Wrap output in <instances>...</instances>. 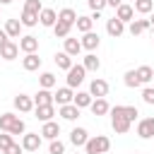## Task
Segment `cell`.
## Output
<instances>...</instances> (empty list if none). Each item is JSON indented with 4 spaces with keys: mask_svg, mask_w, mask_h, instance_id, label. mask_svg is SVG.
<instances>
[{
    "mask_svg": "<svg viewBox=\"0 0 154 154\" xmlns=\"http://www.w3.org/2000/svg\"><path fill=\"white\" fill-rule=\"evenodd\" d=\"M87 154H106L111 149V140L106 135H96V137H89L87 144H84Z\"/></svg>",
    "mask_w": 154,
    "mask_h": 154,
    "instance_id": "cell-1",
    "label": "cell"
},
{
    "mask_svg": "<svg viewBox=\"0 0 154 154\" xmlns=\"http://www.w3.org/2000/svg\"><path fill=\"white\" fill-rule=\"evenodd\" d=\"M108 113H111V125H113V130H116L118 135H125V132L130 130V120L120 113V106H113Z\"/></svg>",
    "mask_w": 154,
    "mask_h": 154,
    "instance_id": "cell-2",
    "label": "cell"
},
{
    "mask_svg": "<svg viewBox=\"0 0 154 154\" xmlns=\"http://www.w3.org/2000/svg\"><path fill=\"white\" fill-rule=\"evenodd\" d=\"M84 75H87L84 65H72V67L67 70V87H70V89H72V87H79V84L84 82Z\"/></svg>",
    "mask_w": 154,
    "mask_h": 154,
    "instance_id": "cell-3",
    "label": "cell"
},
{
    "mask_svg": "<svg viewBox=\"0 0 154 154\" xmlns=\"http://www.w3.org/2000/svg\"><path fill=\"white\" fill-rule=\"evenodd\" d=\"M89 94L91 96H96V99H103L106 94H108V82L106 79H91V84H89Z\"/></svg>",
    "mask_w": 154,
    "mask_h": 154,
    "instance_id": "cell-4",
    "label": "cell"
},
{
    "mask_svg": "<svg viewBox=\"0 0 154 154\" xmlns=\"http://www.w3.org/2000/svg\"><path fill=\"white\" fill-rule=\"evenodd\" d=\"M38 147H41V135L26 132V135L22 137V149H26V152H38Z\"/></svg>",
    "mask_w": 154,
    "mask_h": 154,
    "instance_id": "cell-5",
    "label": "cell"
},
{
    "mask_svg": "<svg viewBox=\"0 0 154 154\" xmlns=\"http://www.w3.org/2000/svg\"><path fill=\"white\" fill-rule=\"evenodd\" d=\"M58 135H60V125L55 120L43 123V128H41V137L43 140H58Z\"/></svg>",
    "mask_w": 154,
    "mask_h": 154,
    "instance_id": "cell-6",
    "label": "cell"
},
{
    "mask_svg": "<svg viewBox=\"0 0 154 154\" xmlns=\"http://www.w3.org/2000/svg\"><path fill=\"white\" fill-rule=\"evenodd\" d=\"M137 135H140L142 140L154 137V118H144V120H140V125H137Z\"/></svg>",
    "mask_w": 154,
    "mask_h": 154,
    "instance_id": "cell-7",
    "label": "cell"
},
{
    "mask_svg": "<svg viewBox=\"0 0 154 154\" xmlns=\"http://www.w3.org/2000/svg\"><path fill=\"white\" fill-rule=\"evenodd\" d=\"M106 31H108L113 38H118V36H123V31H125V24H123L118 17H111V19L106 22Z\"/></svg>",
    "mask_w": 154,
    "mask_h": 154,
    "instance_id": "cell-8",
    "label": "cell"
},
{
    "mask_svg": "<svg viewBox=\"0 0 154 154\" xmlns=\"http://www.w3.org/2000/svg\"><path fill=\"white\" fill-rule=\"evenodd\" d=\"M72 89L70 87H63V89H58L55 94H53V103H58V106H65V103H72Z\"/></svg>",
    "mask_w": 154,
    "mask_h": 154,
    "instance_id": "cell-9",
    "label": "cell"
},
{
    "mask_svg": "<svg viewBox=\"0 0 154 154\" xmlns=\"http://www.w3.org/2000/svg\"><path fill=\"white\" fill-rule=\"evenodd\" d=\"M87 140H89V132H87L84 128H72V132H70V142H72L75 147H84Z\"/></svg>",
    "mask_w": 154,
    "mask_h": 154,
    "instance_id": "cell-10",
    "label": "cell"
},
{
    "mask_svg": "<svg viewBox=\"0 0 154 154\" xmlns=\"http://www.w3.org/2000/svg\"><path fill=\"white\" fill-rule=\"evenodd\" d=\"M82 48H87V51H96L99 48V43H101V38H99V34H94V31H87L84 36H82Z\"/></svg>",
    "mask_w": 154,
    "mask_h": 154,
    "instance_id": "cell-11",
    "label": "cell"
},
{
    "mask_svg": "<svg viewBox=\"0 0 154 154\" xmlns=\"http://www.w3.org/2000/svg\"><path fill=\"white\" fill-rule=\"evenodd\" d=\"M17 46H19V51H24V53H36V51H38V38H36V36H22V41H19Z\"/></svg>",
    "mask_w": 154,
    "mask_h": 154,
    "instance_id": "cell-12",
    "label": "cell"
},
{
    "mask_svg": "<svg viewBox=\"0 0 154 154\" xmlns=\"http://www.w3.org/2000/svg\"><path fill=\"white\" fill-rule=\"evenodd\" d=\"M22 67H24L26 72H34V70L41 67V58H38L36 53H26V55L22 58Z\"/></svg>",
    "mask_w": 154,
    "mask_h": 154,
    "instance_id": "cell-13",
    "label": "cell"
},
{
    "mask_svg": "<svg viewBox=\"0 0 154 154\" xmlns=\"http://www.w3.org/2000/svg\"><path fill=\"white\" fill-rule=\"evenodd\" d=\"M14 108L22 111V113H29L34 108V99L26 96V94H19V96H14Z\"/></svg>",
    "mask_w": 154,
    "mask_h": 154,
    "instance_id": "cell-14",
    "label": "cell"
},
{
    "mask_svg": "<svg viewBox=\"0 0 154 154\" xmlns=\"http://www.w3.org/2000/svg\"><path fill=\"white\" fill-rule=\"evenodd\" d=\"M19 120H22V118H19V116H14V113H2V116H0V130L12 132V128H14Z\"/></svg>",
    "mask_w": 154,
    "mask_h": 154,
    "instance_id": "cell-15",
    "label": "cell"
},
{
    "mask_svg": "<svg viewBox=\"0 0 154 154\" xmlns=\"http://www.w3.org/2000/svg\"><path fill=\"white\" fill-rule=\"evenodd\" d=\"M38 22H41L43 26H55V22H58V14H55V10H51V7H43V10H41V14H38Z\"/></svg>",
    "mask_w": 154,
    "mask_h": 154,
    "instance_id": "cell-16",
    "label": "cell"
},
{
    "mask_svg": "<svg viewBox=\"0 0 154 154\" xmlns=\"http://www.w3.org/2000/svg\"><path fill=\"white\" fill-rule=\"evenodd\" d=\"M116 17L125 24V22H132V17H135V10H132V5H120V7H116Z\"/></svg>",
    "mask_w": 154,
    "mask_h": 154,
    "instance_id": "cell-17",
    "label": "cell"
},
{
    "mask_svg": "<svg viewBox=\"0 0 154 154\" xmlns=\"http://www.w3.org/2000/svg\"><path fill=\"white\" fill-rule=\"evenodd\" d=\"M149 26H152V24H149V19H132V22H130V29H128V31H130L132 36H140V34H144V31H147Z\"/></svg>",
    "mask_w": 154,
    "mask_h": 154,
    "instance_id": "cell-18",
    "label": "cell"
},
{
    "mask_svg": "<svg viewBox=\"0 0 154 154\" xmlns=\"http://www.w3.org/2000/svg\"><path fill=\"white\" fill-rule=\"evenodd\" d=\"M17 53H19V46H17L14 41H7V43L0 48V58H5V60H14Z\"/></svg>",
    "mask_w": 154,
    "mask_h": 154,
    "instance_id": "cell-19",
    "label": "cell"
},
{
    "mask_svg": "<svg viewBox=\"0 0 154 154\" xmlns=\"http://www.w3.org/2000/svg\"><path fill=\"white\" fill-rule=\"evenodd\" d=\"M51 103H53L51 89H38L36 96H34V106H51Z\"/></svg>",
    "mask_w": 154,
    "mask_h": 154,
    "instance_id": "cell-20",
    "label": "cell"
},
{
    "mask_svg": "<svg viewBox=\"0 0 154 154\" xmlns=\"http://www.w3.org/2000/svg\"><path fill=\"white\" fill-rule=\"evenodd\" d=\"M58 113H60L65 120H77V118H79V108H77L75 103H65V106H60Z\"/></svg>",
    "mask_w": 154,
    "mask_h": 154,
    "instance_id": "cell-21",
    "label": "cell"
},
{
    "mask_svg": "<svg viewBox=\"0 0 154 154\" xmlns=\"http://www.w3.org/2000/svg\"><path fill=\"white\" fill-rule=\"evenodd\" d=\"M19 31H22V22H19V19H7V22H5V34H7V38H17Z\"/></svg>",
    "mask_w": 154,
    "mask_h": 154,
    "instance_id": "cell-22",
    "label": "cell"
},
{
    "mask_svg": "<svg viewBox=\"0 0 154 154\" xmlns=\"http://www.w3.org/2000/svg\"><path fill=\"white\" fill-rule=\"evenodd\" d=\"M89 108H91V113H94V116H106V113L111 111V106H108V101H106V99H94Z\"/></svg>",
    "mask_w": 154,
    "mask_h": 154,
    "instance_id": "cell-23",
    "label": "cell"
},
{
    "mask_svg": "<svg viewBox=\"0 0 154 154\" xmlns=\"http://www.w3.org/2000/svg\"><path fill=\"white\" fill-rule=\"evenodd\" d=\"M58 22H63V24H70V26H72V24L77 22V12H75L72 7H65V10H60V12H58Z\"/></svg>",
    "mask_w": 154,
    "mask_h": 154,
    "instance_id": "cell-24",
    "label": "cell"
},
{
    "mask_svg": "<svg viewBox=\"0 0 154 154\" xmlns=\"http://www.w3.org/2000/svg\"><path fill=\"white\" fill-rule=\"evenodd\" d=\"M135 72H137V79H140V84H149V82L154 79V70H152L149 65H142V67H137Z\"/></svg>",
    "mask_w": 154,
    "mask_h": 154,
    "instance_id": "cell-25",
    "label": "cell"
},
{
    "mask_svg": "<svg viewBox=\"0 0 154 154\" xmlns=\"http://www.w3.org/2000/svg\"><path fill=\"white\" fill-rule=\"evenodd\" d=\"M72 103H75L77 108H87V106H91V94H89V91H77V94L72 96Z\"/></svg>",
    "mask_w": 154,
    "mask_h": 154,
    "instance_id": "cell-26",
    "label": "cell"
},
{
    "mask_svg": "<svg viewBox=\"0 0 154 154\" xmlns=\"http://www.w3.org/2000/svg\"><path fill=\"white\" fill-rule=\"evenodd\" d=\"M53 116H55L53 103H51V106H36V118H38V120L48 123V120H53Z\"/></svg>",
    "mask_w": 154,
    "mask_h": 154,
    "instance_id": "cell-27",
    "label": "cell"
},
{
    "mask_svg": "<svg viewBox=\"0 0 154 154\" xmlns=\"http://www.w3.org/2000/svg\"><path fill=\"white\" fill-rule=\"evenodd\" d=\"M82 65H84V70H89V72H96V70L101 67V60H99V58H96L94 53H87V55H84V63H82Z\"/></svg>",
    "mask_w": 154,
    "mask_h": 154,
    "instance_id": "cell-28",
    "label": "cell"
},
{
    "mask_svg": "<svg viewBox=\"0 0 154 154\" xmlns=\"http://www.w3.org/2000/svg\"><path fill=\"white\" fill-rule=\"evenodd\" d=\"M79 51H82V43L77 41V38H65V53L72 58V55H79Z\"/></svg>",
    "mask_w": 154,
    "mask_h": 154,
    "instance_id": "cell-29",
    "label": "cell"
},
{
    "mask_svg": "<svg viewBox=\"0 0 154 154\" xmlns=\"http://www.w3.org/2000/svg\"><path fill=\"white\" fill-rule=\"evenodd\" d=\"M132 10L140 12V14H149L154 10V0H135V7Z\"/></svg>",
    "mask_w": 154,
    "mask_h": 154,
    "instance_id": "cell-30",
    "label": "cell"
},
{
    "mask_svg": "<svg viewBox=\"0 0 154 154\" xmlns=\"http://www.w3.org/2000/svg\"><path fill=\"white\" fill-rule=\"evenodd\" d=\"M55 65L60 67V70H70L72 67V58L63 51V53H55Z\"/></svg>",
    "mask_w": 154,
    "mask_h": 154,
    "instance_id": "cell-31",
    "label": "cell"
},
{
    "mask_svg": "<svg viewBox=\"0 0 154 154\" xmlns=\"http://www.w3.org/2000/svg\"><path fill=\"white\" fill-rule=\"evenodd\" d=\"M77 31H82V34H87V31H91V26H94V19L91 17H77Z\"/></svg>",
    "mask_w": 154,
    "mask_h": 154,
    "instance_id": "cell-32",
    "label": "cell"
},
{
    "mask_svg": "<svg viewBox=\"0 0 154 154\" xmlns=\"http://www.w3.org/2000/svg\"><path fill=\"white\" fill-rule=\"evenodd\" d=\"M19 22H22V26H36V24H38V14H34V12H26V10H24Z\"/></svg>",
    "mask_w": 154,
    "mask_h": 154,
    "instance_id": "cell-33",
    "label": "cell"
},
{
    "mask_svg": "<svg viewBox=\"0 0 154 154\" xmlns=\"http://www.w3.org/2000/svg\"><path fill=\"white\" fill-rule=\"evenodd\" d=\"M70 24H63V22H55V26H53V31H55V36L58 38H67L70 36Z\"/></svg>",
    "mask_w": 154,
    "mask_h": 154,
    "instance_id": "cell-34",
    "label": "cell"
},
{
    "mask_svg": "<svg viewBox=\"0 0 154 154\" xmlns=\"http://www.w3.org/2000/svg\"><path fill=\"white\" fill-rule=\"evenodd\" d=\"M38 82H41V89H51V87H55V75L53 72H43L38 77Z\"/></svg>",
    "mask_w": 154,
    "mask_h": 154,
    "instance_id": "cell-35",
    "label": "cell"
},
{
    "mask_svg": "<svg viewBox=\"0 0 154 154\" xmlns=\"http://www.w3.org/2000/svg\"><path fill=\"white\" fill-rule=\"evenodd\" d=\"M125 87H130V89L140 87V79H137V72H135V70H128V72H125Z\"/></svg>",
    "mask_w": 154,
    "mask_h": 154,
    "instance_id": "cell-36",
    "label": "cell"
},
{
    "mask_svg": "<svg viewBox=\"0 0 154 154\" xmlns=\"http://www.w3.org/2000/svg\"><path fill=\"white\" fill-rule=\"evenodd\" d=\"M24 10L26 12H34V14H41L43 7H41V0H26L24 2Z\"/></svg>",
    "mask_w": 154,
    "mask_h": 154,
    "instance_id": "cell-37",
    "label": "cell"
},
{
    "mask_svg": "<svg viewBox=\"0 0 154 154\" xmlns=\"http://www.w3.org/2000/svg\"><path fill=\"white\" fill-rule=\"evenodd\" d=\"M120 113H123V116H125V118H128V120H130V123H132V120H135V118H137V116H140V113H137V108H135V106H120Z\"/></svg>",
    "mask_w": 154,
    "mask_h": 154,
    "instance_id": "cell-38",
    "label": "cell"
},
{
    "mask_svg": "<svg viewBox=\"0 0 154 154\" xmlns=\"http://www.w3.org/2000/svg\"><path fill=\"white\" fill-rule=\"evenodd\" d=\"M51 154H65V144L60 140H51V147H48Z\"/></svg>",
    "mask_w": 154,
    "mask_h": 154,
    "instance_id": "cell-39",
    "label": "cell"
},
{
    "mask_svg": "<svg viewBox=\"0 0 154 154\" xmlns=\"http://www.w3.org/2000/svg\"><path fill=\"white\" fill-rule=\"evenodd\" d=\"M142 99H144V103L154 106V89H152V87H144V89H142Z\"/></svg>",
    "mask_w": 154,
    "mask_h": 154,
    "instance_id": "cell-40",
    "label": "cell"
},
{
    "mask_svg": "<svg viewBox=\"0 0 154 154\" xmlns=\"http://www.w3.org/2000/svg\"><path fill=\"white\" fill-rule=\"evenodd\" d=\"M10 144H12V135H10V132L0 135V152H5V149H7Z\"/></svg>",
    "mask_w": 154,
    "mask_h": 154,
    "instance_id": "cell-41",
    "label": "cell"
},
{
    "mask_svg": "<svg viewBox=\"0 0 154 154\" xmlns=\"http://www.w3.org/2000/svg\"><path fill=\"white\" fill-rule=\"evenodd\" d=\"M87 5H89L94 12H101V10L106 7V0H87Z\"/></svg>",
    "mask_w": 154,
    "mask_h": 154,
    "instance_id": "cell-42",
    "label": "cell"
},
{
    "mask_svg": "<svg viewBox=\"0 0 154 154\" xmlns=\"http://www.w3.org/2000/svg\"><path fill=\"white\" fill-rule=\"evenodd\" d=\"M5 154H22V147H19L17 142H12V144L5 149Z\"/></svg>",
    "mask_w": 154,
    "mask_h": 154,
    "instance_id": "cell-43",
    "label": "cell"
},
{
    "mask_svg": "<svg viewBox=\"0 0 154 154\" xmlns=\"http://www.w3.org/2000/svg\"><path fill=\"white\" fill-rule=\"evenodd\" d=\"M7 41H10V38H7V34H5V29H0V48H2V46H5Z\"/></svg>",
    "mask_w": 154,
    "mask_h": 154,
    "instance_id": "cell-44",
    "label": "cell"
},
{
    "mask_svg": "<svg viewBox=\"0 0 154 154\" xmlns=\"http://www.w3.org/2000/svg\"><path fill=\"white\" fill-rule=\"evenodd\" d=\"M106 5H111V7H120L123 0H106Z\"/></svg>",
    "mask_w": 154,
    "mask_h": 154,
    "instance_id": "cell-45",
    "label": "cell"
},
{
    "mask_svg": "<svg viewBox=\"0 0 154 154\" xmlns=\"http://www.w3.org/2000/svg\"><path fill=\"white\" fill-rule=\"evenodd\" d=\"M10 2H12V0H0V5H10Z\"/></svg>",
    "mask_w": 154,
    "mask_h": 154,
    "instance_id": "cell-46",
    "label": "cell"
},
{
    "mask_svg": "<svg viewBox=\"0 0 154 154\" xmlns=\"http://www.w3.org/2000/svg\"><path fill=\"white\" fill-rule=\"evenodd\" d=\"M149 24H152V26H154V12H152V17H149Z\"/></svg>",
    "mask_w": 154,
    "mask_h": 154,
    "instance_id": "cell-47",
    "label": "cell"
},
{
    "mask_svg": "<svg viewBox=\"0 0 154 154\" xmlns=\"http://www.w3.org/2000/svg\"><path fill=\"white\" fill-rule=\"evenodd\" d=\"M132 154H140V152H132Z\"/></svg>",
    "mask_w": 154,
    "mask_h": 154,
    "instance_id": "cell-48",
    "label": "cell"
},
{
    "mask_svg": "<svg viewBox=\"0 0 154 154\" xmlns=\"http://www.w3.org/2000/svg\"><path fill=\"white\" fill-rule=\"evenodd\" d=\"M0 154H5V152H0Z\"/></svg>",
    "mask_w": 154,
    "mask_h": 154,
    "instance_id": "cell-49",
    "label": "cell"
},
{
    "mask_svg": "<svg viewBox=\"0 0 154 154\" xmlns=\"http://www.w3.org/2000/svg\"><path fill=\"white\" fill-rule=\"evenodd\" d=\"M132 2H135V0H132Z\"/></svg>",
    "mask_w": 154,
    "mask_h": 154,
    "instance_id": "cell-50",
    "label": "cell"
}]
</instances>
